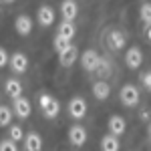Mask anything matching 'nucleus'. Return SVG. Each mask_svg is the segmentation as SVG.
I'll list each match as a JSON object with an SVG mask.
<instances>
[{
  "mask_svg": "<svg viewBox=\"0 0 151 151\" xmlns=\"http://www.w3.org/2000/svg\"><path fill=\"white\" fill-rule=\"evenodd\" d=\"M38 105H40V111H42V115L47 119H55L58 115V111H60L58 101L55 97H50V95H40L38 97Z\"/></svg>",
  "mask_w": 151,
  "mask_h": 151,
  "instance_id": "f257e3e1",
  "label": "nucleus"
},
{
  "mask_svg": "<svg viewBox=\"0 0 151 151\" xmlns=\"http://www.w3.org/2000/svg\"><path fill=\"white\" fill-rule=\"evenodd\" d=\"M119 97H121V103L125 107H135L139 103V89L135 85H125V87H121Z\"/></svg>",
  "mask_w": 151,
  "mask_h": 151,
  "instance_id": "f03ea898",
  "label": "nucleus"
},
{
  "mask_svg": "<svg viewBox=\"0 0 151 151\" xmlns=\"http://www.w3.org/2000/svg\"><path fill=\"white\" fill-rule=\"evenodd\" d=\"M99 63H101V57H99V52H97V50H93V48L85 50V52L81 55V65H83V69L89 70V73L97 70Z\"/></svg>",
  "mask_w": 151,
  "mask_h": 151,
  "instance_id": "7ed1b4c3",
  "label": "nucleus"
},
{
  "mask_svg": "<svg viewBox=\"0 0 151 151\" xmlns=\"http://www.w3.org/2000/svg\"><path fill=\"white\" fill-rule=\"evenodd\" d=\"M69 115L73 119H83L87 115V101L83 97H73L69 101Z\"/></svg>",
  "mask_w": 151,
  "mask_h": 151,
  "instance_id": "20e7f679",
  "label": "nucleus"
},
{
  "mask_svg": "<svg viewBox=\"0 0 151 151\" xmlns=\"http://www.w3.org/2000/svg\"><path fill=\"white\" fill-rule=\"evenodd\" d=\"M77 14H79V6H77L75 0H63V2H60V16H63L65 20L73 22V20L77 18Z\"/></svg>",
  "mask_w": 151,
  "mask_h": 151,
  "instance_id": "39448f33",
  "label": "nucleus"
},
{
  "mask_svg": "<svg viewBox=\"0 0 151 151\" xmlns=\"http://www.w3.org/2000/svg\"><path fill=\"white\" fill-rule=\"evenodd\" d=\"M14 28H16V32L20 36L30 35V30H32V18L28 14H18L16 20H14Z\"/></svg>",
  "mask_w": 151,
  "mask_h": 151,
  "instance_id": "423d86ee",
  "label": "nucleus"
},
{
  "mask_svg": "<svg viewBox=\"0 0 151 151\" xmlns=\"http://www.w3.org/2000/svg\"><path fill=\"white\" fill-rule=\"evenodd\" d=\"M69 141L75 147L85 145V141H87V129L81 127V125H73V127L69 129Z\"/></svg>",
  "mask_w": 151,
  "mask_h": 151,
  "instance_id": "0eeeda50",
  "label": "nucleus"
},
{
  "mask_svg": "<svg viewBox=\"0 0 151 151\" xmlns=\"http://www.w3.org/2000/svg\"><path fill=\"white\" fill-rule=\"evenodd\" d=\"M125 40H127V36L123 35L121 30H111L107 35V47L111 48V50H121V48L125 47Z\"/></svg>",
  "mask_w": 151,
  "mask_h": 151,
  "instance_id": "6e6552de",
  "label": "nucleus"
},
{
  "mask_svg": "<svg viewBox=\"0 0 151 151\" xmlns=\"http://www.w3.org/2000/svg\"><path fill=\"white\" fill-rule=\"evenodd\" d=\"M30 111H32V107H30V101L28 99H24V97L14 99V115L18 117V119H28L30 117Z\"/></svg>",
  "mask_w": 151,
  "mask_h": 151,
  "instance_id": "1a4fd4ad",
  "label": "nucleus"
},
{
  "mask_svg": "<svg viewBox=\"0 0 151 151\" xmlns=\"http://www.w3.org/2000/svg\"><path fill=\"white\" fill-rule=\"evenodd\" d=\"M141 63H143V52H141V48L131 47L127 52H125V65H127L129 69H137Z\"/></svg>",
  "mask_w": 151,
  "mask_h": 151,
  "instance_id": "9d476101",
  "label": "nucleus"
},
{
  "mask_svg": "<svg viewBox=\"0 0 151 151\" xmlns=\"http://www.w3.org/2000/svg\"><path fill=\"white\" fill-rule=\"evenodd\" d=\"M107 127H109V133H113V135H123L125 133V129H127V123H125V119L119 115H113L109 117V121H107Z\"/></svg>",
  "mask_w": 151,
  "mask_h": 151,
  "instance_id": "9b49d317",
  "label": "nucleus"
},
{
  "mask_svg": "<svg viewBox=\"0 0 151 151\" xmlns=\"http://www.w3.org/2000/svg\"><path fill=\"white\" fill-rule=\"evenodd\" d=\"M10 69L14 70V73H18V75H22L24 70L28 69V58H26V55L14 52V55L10 57Z\"/></svg>",
  "mask_w": 151,
  "mask_h": 151,
  "instance_id": "f8f14e48",
  "label": "nucleus"
},
{
  "mask_svg": "<svg viewBox=\"0 0 151 151\" xmlns=\"http://www.w3.org/2000/svg\"><path fill=\"white\" fill-rule=\"evenodd\" d=\"M36 16H38V24L40 26H50V24L55 22V10L48 4H42L38 8V12H36Z\"/></svg>",
  "mask_w": 151,
  "mask_h": 151,
  "instance_id": "ddd939ff",
  "label": "nucleus"
},
{
  "mask_svg": "<svg viewBox=\"0 0 151 151\" xmlns=\"http://www.w3.org/2000/svg\"><path fill=\"white\" fill-rule=\"evenodd\" d=\"M77 55H79V48L75 47V45H70L67 50L58 52V63H60L63 67H70V65L77 60Z\"/></svg>",
  "mask_w": 151,
  "mask_h": 151,
  "instance_id": "4468645a",
  "label": "nucleus"
},
{
  "mask_svg": "<svg viewBox=\"0 0 151 151\" xmlns=\"http://www.w3.org/2000/svg\"><path fill=\"white\" fill-rule=\"evenodd\" d=\"M4 91H6V95L8 97H12V99H18L20 95H22V83L18 81V79H8V81L4 83Z\"/></svg>",
  "mask_w": 151,
  "mask_h": 151,
  "instance_id": "2eb2a0df",
  "label": "nucleus"
},
{
  "mask_svg": "<svg viewBox=\"0 0 151 151\" xmlns=\"http://www.w3.org/2000/svg\"><path fill=\"white\" fill-rule=\"evenodd\" d=\"M42 149V139L38 133H28L24 137V151H40Z\"/></svg>",
  "mask_w": 151,
  "mask_h": 151,
  "instance_id": "dca6fc26",
  "label": "nucleus"
},
{
  "mask_svg": "<svg viewBox=\"0 0 151 151\" xmlns=\"http://www.w3.org/2000/svg\"><path fill=\"white\" fill-rule=\"evenodd\" d=\"M111 93V87H109V83L107 81H97L93 83V97H97L99 101H105L107 97Z\"/></svg>",
  "mask_w": 151,
  "mask_h": 151,
  "instance_id": "f3484780",
  "label": "nucleus"
},
{
  "mask_svg": "<svg viewBox=\"0 0 151 151\" xmlns=\"http://www.w3.org/2000/svg\"><path fill=\"white\" fill-rule=\"evenodd\" d=\"M119 137L113 133H107L103 139H101V151H119Z\"/></svg>",
  "mask_w": 151,
  "mask_h": 151,
  "instance_id": "a211bd4d",
  "label": "nucleus"
},
{
  "mask_svg": "<svg viewBox=\"0 0 151 151\" xmlns=\"http://www.w3.org/2000/svg\"><path fill=\"white\" fill-rule=\"evenodd\" d=\"M75 32H77V28H75V24L69 22V20H63V22H60V26H58V35L65 36V38H69V40H73Z\"/></svg>",
  "mask_w": 151,
  "mask_h": 151,
  "instance_id": "6ab92c4d",
  "label": "nucleus"
},
{
  "mask_svg": "<svg viewBox=\"0 0 151 151\" xmlns=\"http://www.w3.org/2000/svg\"><path fill=\"white\" fill-rule=\"evenodd\" d=\"M111 70H113L111 63H109L107 58L101 57V63H99V67H97V70H95V73H97L99 77H109V75H111Z\"/></svg>",
  "mask_w": 151,
  "mask_h": 151,
  "instance_id": "aec40b11",
  "label": "nucleus"
},
{
  "mask_svg": "<svg viewBox=\"0 0 151 151\" xmlns=\"http://www.w3.org/2000/svg\"><path fill=\"white\" fill-rule=\"evenodd\" d=\"M10 119H12L10 107L2 105V107H0V125H2V127H8V125H10Z\"/></svg>",
  "mask_w": 151,
  "mask_h": 151,
  "instance_id": "412c9836",
  "label": "nucleus"
},
{
  "mask_svg": "<svg viewBox=\"0 0 151 151\" xmlns=\"http://www.w3.org/2000/svg\"><path fill=\"white\" fill-rule=\"evenodd\" d=\"M70 45H73V42H70L69 38H65V36H60V35L55 36V48H57V52H63V50H67Z\"/></svg>",
  "mask_w": 151,
  "mask_h": 151,
  "instance_id": "4be33fe9",
  "label": "nucleus"
},
{
  "mask_svg": "<svg viewBox=\"0 0 151 151\" xmlns=\"http://www.w3.org/2000/svg\"><path fill=\"white\" fill-rule=\"evenodd\" d=\"M139 14H141V22L145 24V28L151 26V4H143Z\"/></svg>",
  "mask_w": 151,
  "mask_h": 151,
  "instance_id": "5701e85b",
  "label": "nucleus"
},
{
  "mask_svg": "<svg viewBox=\"0 0 151 151\" xmlns=\"http://www.w3.org/2000/svg\"><path fill=\"white\" fill-rule=\"evenodd\" d=\"M8 133H10V139L12 141H22L26 135L22 133V127L20 125H12L10 129H8Z\"/></svg>",
  "mask_w": 151,
  "mask_h": 151,
  "instance_id": "b1692460",
  "label": "nucleus"
},
{
  "mask_svg": "<svg viewBox=\"0 0 151 151\" xmlns=\"http://www.w3.org/2000/svg\"><path fill=\"white\" fill-rule=\"evenodd\" d=\"M0 151H18V147H16V141H12V139H2V141H0Z\"/></svg>",
  "mask_w": 151,
  "mask_h": 151,
  "instance_id": "393cba45",
  "label": "nucleus"
},
{
  "mask_svg": "<svg viewBox=\"0 0 151 151\" xmlns=\"http://www.w3.org/2000/svg\"><path fill=\"white\" fill-rule=\"evenodd\" d=\"M141 85H143V87L151 93V70H147V73L141 77Z\"/></svg>",
  "mask_w": 151,
  "mask_h": 151,
  "instance_id": "a878e982",
  "label": "nucleus"
},
{
  "mask_svg": "<svg viewBox=\"0 0 151 151\" xmlns=\"http://www.w3.org/2000/svg\"><path fill=\"white\" fill-rule=\"evenodd\" d=\"M6 65H10V58H8L6 48H2V50H0V67H6Z\"/></svg>",
  "mask_w": 151,
  "mask_h": 151,
  "instance_id": "bb28decb",
  "label": "nucleus"
},
{
  "mask_svg": "<svg viewBox=\"0 0 151 151\" xmlns=\"http://www.w3.org/2000/svg\"><path fill=\"white\" fill-rule=\"evenodd\" d=\"M141 119L147 121V119H149V111H143V113H141Z\"/></svg>",
  "mask_w": 151,
  "mask_h": 151,
  "instance_id": "cd10ccee",
  "label": "nucleus"
},
{
  "mask_svg": "<svg viewBox=\"0 0 151 151\" xmlns=\"http://www.w3.org/2000/svg\"><path fill=\"white\" fill-rule=\"evenodd\" d=\"M145 32H147V38L151 40V26H147V28H145Z\"/></svg>",
  "mask_w": 151,
  "mask_h": 151,
  "instance_id": "c85d7f7f",
  "label": "nucleus"
},
{
  "mask_svg": "<svg viewBox=\"0 0 151 151\" xmlns=\"http://www.w3.org/2000/svg\"><path fill=\"white\" fill-rule=\"evenodd\" d=\"M147 135H149V139H151V121H149V125H147Z\"/></svg>",
  "mask_w": 151,
  "mask_h": 151,
  "instance_id": "c756f323",
  "label": "nucleus"
},
{
  "mask_svg": "<svg viewBox=\"0 0 151 151\" xmlns=\"http://www.w3.org/2000/svg\"><path fill=\"white\" fill-rule=\"evenodd\" d=\"M2 2H6V4H10V2H14V0H2Z\"/></svg>",
  "mask_w": 151,
  "mask_h": 151,
  "instance_id": "7c9ffc66",
  "label": "nucleus"
}]
</instances>
